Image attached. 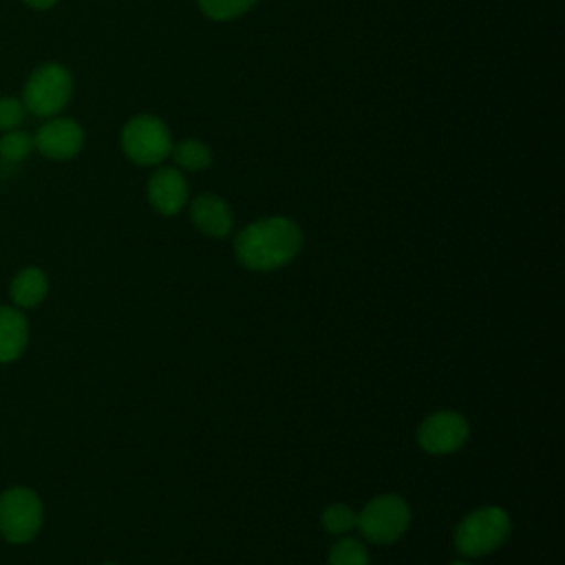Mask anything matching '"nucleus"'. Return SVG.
<instances>
[{
    "mask_svg": "<svg viewBox=\"0 0 565 565\" xmlns=\"http://www.w3.org/2000/svg\"><path fill=\"white\" fill-rule=\"evenodd\" d=\"M302 232L285 216H269L247 225L234 241L236 258L256 271L278 269L300 252Z\"/></svg>",
    "mask_w": 565,
    "mask_h": 565,
    "instance_id": "1",
    "label": "nucleus"
},
{
    "mask_svg": "<svg viewBox=\"0 0 565 565\" xmlns=\"http://www.w3.org/2000/svg\"><path fill=\"white\" fill-rule=\"evenodd\" d=\"M510 534V516L501 508H481L468 514L455 530V545L463 556H483Z\"/></svg>",
    "mask_w": 565,
    "mask_h": 565,
    "instance_id": "2",
    "label": "nucleus"
},
{
    "mask_svg": "<svg viewBox=\"0 0 565 565\" xmlns=\"http://www.w3.org/2000/svg\"><path fill=\"white\" fill-rule=\"evenodd\" d=\"M73 93V77L71 73L55 62L38 66L24 86V108L33 115L51 117L60 113Z\"/></svg>",
    "mask_w": 565,
    "mask_h": 565,
    "instance_id": "3",
    "label": "nucleus"
},
{
    "mask_svg": "<svg viewBox=\"0 0 565 565\" xmlns=\"http://www.w3.org/2000/svg\"><path fill=\"white\" fill-rule=\"evenodd\" d=\"M121 150L139 166H154L170 154L172 137L159 117L137 115L121 130Z\"/></svg>",
    "mask_w": 565,
    "mask_h": 565,
    "instance_id": "4",
    "label": "nucleus"
},
{
    "mask_svg": "<svg viewBox=\"0 0 565 565\" xmlns=\"http://www.w3.org/2000/svg\"><path fill=\"white\" fill-rule=\"evenodd\" d=\"M42 525V503L29 488H9L0 494V534L9 543L31 541Z\"/></svg>",
    "mask_w": 565,
    "mask_h": 565,
    "instance_id": "5",
    "label": "nucleus"
},
{
    "mask_svg": "<svg viewBox=\"0 0 565 565\" xmlns=\"http://www.w3.org/2000/svg\"><path fill=\"white\" fill-rule=\"evenodd\" d=\"M408 521L411 512L406 501L397 494H382L364 505L355 525L373 543H393L406 532Z\"/></svg>",
    "mask_w": 565,
    "mask_h": 565,
    "instance_id": "6",
    "label": "nucleus"
},
{
    "mask_svg": "<svg viewBox=\"0 0 565 565\" xmlns=\"http://www.w3.org/2000/svg\"><path fill=\"white\" fill-rule=\"evenodd\" d=\"M468 439V422L452 411H439L426 417L417 430L419 446L430 455H450Z\"/></svg>",
    "mask_w": 565,
    "mask_h": 565,
    "instance_id": "7",
    "label": "nucleus"
},
{
    "mask_svg": "<svg viewBox=\"0 0 565 565\" xmlns=\"http://www.w3.org/2000/svg\"><path fill=\"white\" fill-rule=\"evenodd\" d=\"M82 143H84V132H82L79 124L73 119H66V117L46 121L33 139V146L44 157L57 159V161L75 157L82 150Z\"/></svg>",
    "mask_w": 565,
    "mask_h": 565,
    "instance_id": "8",
    "label": "nucleus"
},
{
    "mask_svg": "<svg viewBox=\"0 0 565 565\" xmlns=\"http://www.w3.org/2000/svg\"><path fill=\"white\" fill-rule=\"evenodd\" d=\"M150 205L166 216L177 214L188 201V183L174 168H159L148 181Z\"/></svg>",
    "mask_w": 565,
    "mask_h": 565,
    "instance_id": "9",
    "label": "nucleus"
},
{
    "mask_svg": "<svg viewBox=\"0 0 565 565\" xmlns=\"http://www.w3.org/2000/svg\"><path fill=\"white\" fill-rule=\"evenodd\" d=\"M192 223L212 238H223L232 230L230 205L216 194H199L190 205Z\"/></svg>",
    "mask_w": 565,
    "mask_h": 565,
    "instance_id": "10",
    "label": "nucleus"
},
{
    "mask_svg": "<svg viewBox=\"0 0 565 565\" xmlns=\"http://www.w3.org/2000/svg\"><path fill=\"white\" fill-rule=\"evenodd\" d=\"M29 342L26 318L18 309L0 307V362L18 360Z\"/></svg>",
    "mask_w": 565,
    "mask_h": 565,
    "instance_id": "11",
    "label": "nucleus"
},
{
    "mask_svg": "<svg viewBox=\"0 0 565 565\" xmlns=\"http://www.w3.org/2000/svg\"><path fill=\"white\" fill-rule=\"evenodd\" d=\"M49 289L46 274L38 267H26L11 280V298L18 307H35L44 300Z\"/></svg>",
    "mask_w": 565,
    "mask_h": 565,
    "instance_id": "12",
    "label": "nucleus"
},
{
    "mask_svg": "<svg viewBox=\"0 0 565 565\" xmlns=\"http://www.w3.org/2000/svg\"><path fill=\"white\" fill-rule=\"evenodd\" d=\"M170 154L174 157L177 166L183 170H203L212 163L210 148L199 139H183L177 146H172Z\"/></svg>",
    "mask_w": 565,
    "mask_h": 565,
    "instance_id": "13",
    "label": "nucleus"
},
{
    "mask_svg": "<svg viewBox=\"0 0 565 565\" xmlns=\"http://www.w3.org/2000/svg\"><path fill=\"white\" fill-rule=\"evenodd\" d=\"M329 565H369V552L358 539H340L329 552Z\"/></svg>",
    "mask_w": 565,
    "mask_h": 565,
    "instance_id": "14",
    "label": "nucleus"
},
{
    "mask_svg": "<svg viewBox=\"0 0 565 565\" xmlns=\"http://www.w3.org/2000/svg\"><path fill=\"white\" fill-rule=\"evenodd\" d=\"M258 0H199L201 11L212 20H232L249 11Z\"/></svg>",
    "mask_w": 565,
    "mask_h": 565,
    "instance_id": "15",
    "label": "nucleus"
},
{
    "mask_svg": "<svg viewBox=\"0 0 565 565\" xmlns=\"http://www.w3.org/2000/svg\"><path fill=\"white\" fill-rule=\"evenodd\" d=\"M33 148V139L22 130H7L0 139V157L4 161H22Z\"/></svg>",
    "mask_w": 565,
    "mask_h": 565,
    "instance_id": "16",
    "label": "nucleus"
},
{
    "mask_svg": "<svg viewBox=\"0 0 565 565\" xmlns=\"http://www.w3.org/2000/svg\"><path fill=\"white\" fill-rule=\"evenodd\" d=\"M358 521V514L349 508V505H342V503H335V505H329L324 512H322V525L327 532L331 534H344L349 532Z\"/></svg>",
    "mask_w": 565,
    "mask_h": 565,
    "instance_id": "17",
    "label": "nucleus"
},
{
    "mask_svg": "<svg viewBox=\"0 0 565 565\" xmlns=\"http://www.w3.org/2000/svg\"><path fill=\"white\" fill-rule=\"evenodd\" d=\"M26 108L15 97H0V130H15L24 121Z\"/></svg>",
    "mask_w": 565,
    "mask_h": 565,
    "instance_id": "18",
    "label": "nucleus"
},
{
    "mask_svg": "<svg viewBox=\"0 0 565 565\" xmlns=\"http://www.w3.org/2000/svg\"><path fill=\"white\" fill-rule=\"evenodd\" d=\"M29 7H33V9H49V7H53L57 0H24Z\"/></svg>",
    "mask_w": 565,
    "mask_h": 565,
    "instance_id": "19",
    "label": "nucleus"
},
{
    "mask_svg": "<svg viewBox=\"0 0 565 565\" xmlns=\"http://www.w3.org/2000/svg\"><path fill=\"white\" fill-rule=\"evenodd\" d=\"M450 565H468L466 561H455V563H450Z\"/></svg>",
    "mask_w": 565,
    "mask_h": 565,
    "instance_id": "20",
    "label": "nucleus"
},
{
    "mask_svg": "<svg viewBox=\"0 0 565 565\" xmlns=\"http://www.w3.org/2000/svg\"><path fill=\"white\" fill-rule=\"evenodd\" d=\"M108 565H113V563H108Z\"/></svg>",
    "mask_w": 565,
    "mask_h": 565,
    "instance_id": "21",
    "label": "nucleus"
}]
</instances>
